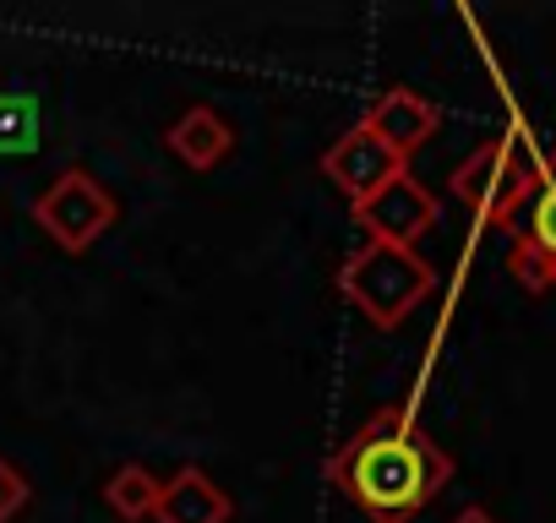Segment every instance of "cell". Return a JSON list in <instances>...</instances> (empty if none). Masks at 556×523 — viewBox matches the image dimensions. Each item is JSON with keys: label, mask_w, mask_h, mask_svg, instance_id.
Returning <instances> with one entry per match:
<instances>
[{"label": "cell", "mask_w": 556, "mask_h": 523, "mask_svg": "<svg viewBox=\"0 0 556 523\" xmlns=\"http://www.w3.org/2000/svg\"><path fill=\"white\" fill-rule=\"evenodd\" d=\"M447 480L453 458L404 404H382L377 414H366V425L344 436L328 458V485L350 496L371 523H415Z\"/></svg>", "instance_id": "6da1fadb"}, {"label": "cell", "mask_w": 556, "mask_h": 523, "mask_svg": "<svg viewBox=\"0 0 556 523\" xmlns=\"http://www.w3.org/2000/svg\"><path fill=\"white\" fill-rule=\"evenodd\" d=\"M339 295L382 333L404 328L431 295H437V268L415 245H388V240H361L344 268H339Z\"/></svg>", "instance_id": "7a4b0ae2"}, {"label": "cell", "mask_w": 556, "mask_h": 523, "mask_svg": "<svg viewBox=\"0 0 556 523\" xmlns=\"http://www.w3.org/2000/svg\"><path fill=\"white\" fill-rule=\"evenodd\" d=\"M540 180V153L529 148L523 131H502L491 142H480L458 169H453V196L485 224V229H507V218L523 207V196Z\"/></svg>", "instance_id": "3957f363"}, {"label": "cell", "mask_w": 556, "mask_h": 523, "mask_svg": "<svg viewBox=\"0 0 556 523\" xmlns=\"http://www.w3.org/2000/svg\"><path fill=\"white\" fill-rule=\"evenodd\" d=\"M34 218H39V229H45L61 251L83 256L88 245H99V240L115 229L121 202L110 196V186H104L99 175H88L83 164H72V169H61V175L39 191Z\"/></svg>", "instance_id": "277c9868"}, {"label": "cell", "mask_w": 556, "mask_h": 523, "mask_svg": "<svg viewBox=\"0 0 556 523\" xmlns=\"http://www.w3.org/2000/svg\"><path fill=\"white\" fill-rule=\"evenodd\" d=\"M513 251H507V268L523 290H556V148L540 153V180L523 196V207L507 218Z\"/></svg>", "instance_id": "5b68a950"}, {"label": "cell", "mask_w": 556, "mask_h": 523, "mask_svg": "<svg viewBox=\"0 0 556 523\" xmlns=\"http://www.w3.org/2000/svg\"><path fill=\"white\" fill-rule=\"evenodd\" d=\"M442 207L437 196L404 169L393 175L382 191H371L366 202H355V224L366 229V240H388V245H415L426 229H437Z\"/></svg>", "instance_id": "8992f818"}, {"label": "cell", "mask_w": 556, "mask_h": 523, "mask_svg": "<svg viewBox=\"0 0 556 523\" xmlns=\"http://www.w3.org/2000/svg\"><path fill=\"white\" fill-rule=\"evenodd\" d=\"M404 169H409V164H404V158H399V153H393V148L366 126V120H361V126H350V131L323 153V175L350 196V207H355V202H366L371 191H382V186H388L393 175H404Z\"/></svg>", "instance_id": "52a82bcc"}, {"label": "cell", "mask_w": 556, "mask_h": 523, "mask_svg": "<svg viewBox=\"0 0 556 523\" xmlns=\"http://www.w3.org/2000/svg\"><path fill=\"white\" fill-rule=\"evenodd\" d=\"M229 518H235L229 490H224L207 469H197V463H180V469L164 480L159 512H153V523H229Z\"/></svg>", "instance_id": "ba28073f"}, {"label": "cell", "mask_w": 556, "mask_h": 523, "mask_svg": "<svg viewBox=\"0 0 556 523\" xmlns=\"http://www.w3.org/2000/svg\"><path fill=\"white\" fill-rule=\"evenodd\" d=\"M366 126H371V131H377V137L409 164V153L431 142V131L442 126V115H437V104L420 99L415 88H388V93L366 110Z\"/></svg>", "instance_id": "9c48e42d"}, {"label": "cell", "mask_w": 556, "mask_h": 523, "mask_svg": "<svg viewBox=\"0 0 556 523\" xmlns=\"http://www.w3.org/2000/svg\"><path fill=\"white\" fill-rule=\"evenodd\" d=\"M164 148H169L186 169L207 175V169H218V164L235 153V126H229L213 104H191V110L164 131Z\"/></svg>", "instance_id": "30bf717a"}, {"label": "cell", "mask_w": 556, "mask_h": 523, "mask_svg": "<svg viewBox=\"0 0 556 523\" xmlns=\"http://www.w3.org/2000/svg\"><path fill=\"white\" fill-rule=\"evenodd\" d=\"M159 490H164V480H159L148 463H121V469L104 480V507H110L115 518H126V523H142V518L159 512Z\"/></svg>", "instance_id": "8fae6325"}, {"label": "cell", "mask_w": 556, "mask_h": 523, "mask_svg": "<svg viewBox=\"0 0 556 523\" xmlns=\"http://www.w3.org/2000/svg\"><path fill=\"white\" fill-rule=\"evenodd\" d=\"M45 142V115L28 93H0V153H34Z\"/></svg>", "instance_id": "7c38bea8"}, {"label": "cell", "mask_w": 556, "mask_h": 523, "mask_svg": "<svg viewBox=\"0 0 556 523\" xmlns=\"http://www.w3.org/2000/svg\"><path fill=\"white\" fill-rule=\"evenodd\" d=\"M34 501V480L12 463V458H0V523H12L23 518V507Z\"/></svg>", "instance_id": "4fadbf2b"}, {"label": "cell", "mask_w": 556, "mask_h": 523, "mask_svg": "<svg viewBox=\"0 0 556 523\" xmlns=\"http://www.w3.org/2000/svg\"><path fill=\"white\" fill-rule=\"evenodd\" d=\"M453 523H496V512H485V507H464Z\"/></svg>", "instance_id": "5bb4252c"}]
</instances>
